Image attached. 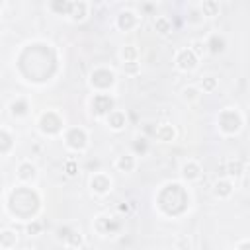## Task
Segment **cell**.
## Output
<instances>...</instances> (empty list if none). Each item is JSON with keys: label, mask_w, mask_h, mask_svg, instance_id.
Instances as JSON below:
<instances>
[{"label": "cell", "mask_w": 250, "mask_h": 250, "mask_svg": "<svg viewBox=\"0 0 250 250\" xmlns=\"http://www.w3.org/2000/svg\"><path fill=\"white\" fill-rule=\"evenodd\" d=\"M180 172H182V178L184 180H188V182H195V180H199L201 178V164L197 162V160H186L184 164H182V168H180Z\"/></svg>", "instance_id": "16"}, {"label": "cell", "mask_w": 250, "mask_h": 250, "mask_svg": "<svg viewBox=\"0 0 250 250\" xmlns=\"http://www.w3.org/2000/svg\"><path fill=\"white\" fill-rule=\"evenodd\" d=\"M199 98H201V90H199L197 86H186V88L182 90V100L188 102V104H193V102H197Z\"/></svg>", "instance_id": "30"}, {"label": "cell", "mask_w": 250, "mask_h": 250, "mask_svg": "<svg viewBox=\"0 0 250 250\" xmlns=\"http://www.w3.org/2000/svg\"><path fill=\"white\" fill-rule=\"evenodd\" d=\"M88 84L96 94H107L115 86V72L107 66H96L88 76Z\"/></svg>", "instance_id": "4"}, {"label": "cell", "mask_w": 250, "mask_h": 250, "mask_svg": "<svg viewBox=\"0 0 250 250\" xmlns=\"http://www.w3.org/2000/svg\"><path fill=\"white\" fill-rule=\"evenodd\" d=\"M244 125V117L234 107H225L217 115V129L223 135H236Z\"/></svg>", "instance_id": "2"}, {"label": "cell", "mask_w": 250, "mask_h": 250, "mask_svg": "<svg viewBox=\"0 0 250 250\" xmlns=\"http://www.w3.org/2000/svg\"><path fill=\"white\" fill-rule=\"evenodd\" d=\"M47 10L53 12L55 16H66L70 10V2L68 0H51L47 4Z\"/></svg>", "instance_id": "25"}, {"label": "cell", "mask_w": 250, "mask_h": 250, "mask_svg": "<svg viewBox=\"0 0 250 250\" xmlns=\"http://www.w3.org/2000/svg\"><path fill=\"white\" fill-rule=\"evenodd\" d=\"M148 148H150V143L145 135H135L133 137V141H131V150H133L131 154L133 156H145L148 152Z\"/></svg>", "instance_id": "19"}, {"label": "cell", "mask_w": 250, "mask_h": 250, "mask_svg": "<svg viewBox=\"0 0 250 250\" xmlns=\"http://www.w3.org/2000/svg\"><path fill=\"white\" fill-rule=\"evenodd\" d=\"M154 137L160 141V143H170L176 139V129L172 123H162L154 129Z\"/></svg>", "instance_id": "20"}, {"label": "cell", "mask_w": 250, "mask_h": 250, "mask_svg": "<svg viewBox=\"0 0 250 250\" xmlns=\"http://www.w3.org/2000/svg\"><path fill=\"white\" fill-rule=\"evenodd\" d=\"M115 168H117L119 172H123V174H131V172L137 168V158H135L133 154H121V156H117V160H115Z\"/></svg>", "instance_id": "21"}, {"label": "cell", "mask_w": 250, "mask_h": 250, "mask_svg": "<svg viewBox=\"0 0 250 250\" xmlns=\"http://www.w3.org/2000/svg\"><path fill=\"white\" fill-rule=\"evenodd\" d=\"M121 70L129 76L139 74V62H121Z\"/></svg>", "instance_id": "34"}, {"label": "cell", "mask_w": 250, "mask_h": 250, "mask_svg": "<svg viewBox=\"0 0 250 250\" xmlns=\"http://www.w3.org/2000/svg\"><path fill=\"white\" fill-rule=\"evenodd\" d=\"M41 230H43V223H41L39 219H31V221L25 225V232H27L29 236H37Z\"/></svg>", "instance_id": "32"}, {"label": "cell", "mask_w": 250, "mask_h": 250, "mask_svg": "<svg viewBox=\"0 0 250 250\" xmlns=\"http://www.w3.org/2000/svg\"><path fill=\"white\" fill-rule=\"evenodd\" d=\"M37 129L41 135L45 137H55V135H61L64 131V119L59 111L55 109H47L43 111L39 117H37Z\"/></svg>", "instance_id": "3"}, {"label": "cell", "mask_w": 250, "mask_h": 250, "mask_svg": "<svg viewBox=\"0 0 250 250\" xmlns=\"http://www.w3.org/2000/svg\"><path fill=\"white\" fill-rule=\"evenodd\" d=\"M8 109H10V115H12V117L21 119V117H27V113H29L31 105H29V100H27V98L18 96L16 100H12V102H10Z\"/></svg>", "instance_id": "14"}, {"label": "cell", "mask_w": 250, "mask_h": 250, "mask_svg": "<svg viewBox=\"0 0 250 250\" xmlns=\"http://www.w3.org/2000/svg\"><path fill=\"white\" fill-rule=\"evenodd\" d=\"M0 250H4V248H0Z\"/></svg>", "instance_id": "41"}, {"label": "cell", "mask_w": 250, "mask_h": 250, "mask_svg": "<svg viewBox=\"0 0 250 250\" xmlns=\"http://www.w3.org/2000/svg\"><path fill=\"white\" fill-rule=\"evenodd\" d=\"M119 209H121V211H125V213H127V211H129V205H127V203H125V205H121V207H119Z\"/></svg>", "instance_id": "38"}, {"label": "cell", "mask_w": 250, "mask_h": 250, "mask_svg": "<svg viewBox=\"0 0 250 250\" xmlns=\"http://www.w3.org/2000/svg\"><path fill=\"white\" fill-rule=\"evenodd\" d=\"M189 49H191V53H193L197 59H201L203 53H205V43H203V39H195V41H191Z\"/></svg>", "instance_id": "33"}, {"label": "cell", "mask_w": 250, "mask_h": 250, "mask_svg": "<svg viewBox=\"0 0 250 250\" xmlns=\"http://www.w3.org/2000/svg\"><path fill=\"white\" fill-rule=\"evenodd\" d=\"M105 125H107L111 131H123L125 125H127V115H125V111L113 109V111L105 117Z\"/></svg>", "instance_id": "18"}, {"label": "cell", "mask_w": 250, "mask_h": 250, "mask_svg": "<svg viewBox=\"0 0 250 250\" xmlns=\"http://www.w3.org/2000/svg\"><path fill=\"white\" fill-rule=\"evenodd\" d=\"M21 250H37V248H33V246H25V248H21Z\"/></svg>", "instance_id": "39"}, {"label": "cell", "mask_w": 250, "mask_h": 250, "mask_svg": "<svg viewBox=\"0 0 250 250\" xmlns=\"http://www.w3.org/2000/svg\"><path fill=\"white\" fill-rule=\"evenodd\" d=\"M16 176H18V180H20L23 186H27V184L35 182V178H37V168H35V164H33L31 160H21V162L18 164Z\"/></svg>", "instance_id": "12"}, {"label": "cell", "mask_w": 250, "mask_h": 250, "mask_svg": "<svg viewBox=\"0 0 250 250\" xmlns=\"http://www.w3.org/2000/svg\"><path fill=\"white\" fill-rule=\"evenodd\" d=\"M236 250H250V242L244 238V240H240L238 244H236Z\"/></svg>", "instance_id": "37"}, {"label": "cell", "mask_w": 250, "mask_h": 250, "mask_svg": "<svg viewBox=\"0 0 250 250\" xmlns=\"http://www.w3.org/2000/svg\"><path fill=\"white\" fill-rule=\"evenodd\" d=\"M88 12H90V4L88 2H82V0H78V2H70V10H68V14H66V18L70 20V21H84L86 18H88Z\"/></svg>", "instance_id": "15"}, {"label": "cell", "mask_w": 250, "mask_h": 250, "mask_svg": "<svg viewBox=\"0 0 250 250\" xmlns=\"http://www.w3.org/2000/svg\"><path fill=\"white\" fill-rule=\"evenodd\" d=\"M64 172H66V176H76V172H78L76 162H74V160H68V162L64 164Z\"/></svg>", "instance_id": "35"}, {"label": "cell", "mask_w": 250, "mask_h": 250, "mask_svg": "<svg viewBox=\"0 0 250 250\" xmlns=\"http://www.w3.org/2000/svg\"><path fill=\"white\" fill-rule=\"evenodd\" d=\"M139 23H141V16L135 10H121L117 14V18H115V27L119 31H123V33L137 29Z\"/></svg>", "instance_id": "9"}, {"label": "cell", "mask_w": 250, "mask_h": 250, "mask_svg": "<svg viewBox=\"0 0 250 250\" xmlns=\"http://www.w3.org/2000/svg\"><path fill=\"white\" fill-rule=\"evenodd\" d=\"M64 146L72 152H84L88 148V133L82 127H68L62 133Z\"/></svg>", "instance_id": "5"}, {"label": "cell", "mask_w": 250, "mask_h": 250, "mask_svg": "<svg viewBox=\"0 0 250 250\" xmlns=\"http://www.w3.org/2000/svg\"><path fill=\"white\" fill-rule=\"evenodd\" d=\"M197 8H199V12L203 14V18H215V16H219V12H221V4L215 2V0H203V2L197 4Z\"/></svg>", "instance_id": "24"}, {"label": "cell", "mask_w": 250, "mask_h": 250, "mask_svg": "<svg viewBox=\"0 0 250 250\" xmlns=\"http://www.w3.org/2000/svg\"><path fill=\"white\" fill-rule=\"evenodd\" d=\"M203 43H205V51H209L211 55H221V53H225V49H227V39H225V35H223V33H217V31L209 33Z\"/></svg>", "instance_id": "13"}, {"label": "cell", "mask_w": 250, "mask_h": 250, "mask_svg": "<svg viewBox=\"0 0 250 250\" xmlns=\"http://www.w3.org/2000/svg\"><path fill=\"white\" fill-rule=\"evenodd\" d=\"M197 64H199V59L191 53L189 47L180 49V51L176 53V57H174V66H176L178 70H182V72H191V70L197 68Z\"/></svg>", "instance_id": "8"}, {"label": "cell", "mask_w": 250, "mask_h": 250, "mask_svg": "<svg viewBox=\"0 0 250 250\" xmlns=\"http://www.w3.org/2000/svg\"><path fill=\"white\" fill-rule=\"evenodd\" d=\"M39 203L41 199L35 189H31L29 186H18L8 197V211L20 221H31L35 219Z\"/></svg>", "instance_id": "1"}, {"label": "cell", "mask_w": 250, "mask_h": 250, "mask_svg": "<svg viewBox=\"0 0 250 250\" xmlns=\"http://www.w3.org/2000/svg\"><path fill=\"white\" fill-rule=\"evenodd\" d=\"M12 150H14V135L8 129L0 127V156L10 154Z\"/></svg>", "instance_id": "23"}, {"label": "cell", "mask_w": 250, "mask_h": 250, "mask_svg": "<svg viewBox=\"0 0 250 250\" xmlns=\"http://www.w3.org/2000/svg\"><path fill=\"white\" fill-rule=\"evenodd\" d=\"M232 191H234V184L229 178H221L213 184V195L217 199H229L232 195Z\"/></svg>", "instance_id": "17"}, {"label": "cell", "mask_w": 250, "mask_h": 250, "mask_svg": "<svg viewBox=\"0 0 250 250\" xmlns=\"http://www.w3.org/2000/svg\"><path fill=\"white\" fill-rule=\"evenodd\" d=\"M186 21H188L189 25H201V23L205 21V18H203V14L199 12L197 4H195V6H191V8L188 10V14H186Z\"/></svg>", "instance_id": "29"}, {"label": "cell", "mask_w": 250, "mask_h": 250, "mask_svg": "<svg viewBox=\"0 0 250 250\" xmlns=\"http://www.w3.org/2000/svg\"><path fill=\"white\" fill-rule=\"evenodd\" d=\"M18 244V232L14 229H2L0 230V248L12 250Z\"/></svg>", "instance_id": "22"}, {"label": "cell", "mask_w": 250, "mask_h": 250, "mask_svg": "<svg viewBox=\"0 0 250 250\" xmlns=\"http://www.w3.org/2000/svg\"><path fill=\"white\" fill-rule=\"evenodd\" d=\"M111 186H113V180L105 172H94L90 176V189L96 195H107L111 191Z\"/></svg>", "instance_id": "10"}, {"label": "cell", "mask_w": 250, "mask_h": 250, "mask_svg": "<svg viewBox=\"0 0 250 250\" xmlns=\"http://www.w3.org/2000/svg\"><path fill=\"white\" fill-rule=\"evenodd\" d=\"M152 25H154L156 33H160V35H168L172 31V20L168 16H156Z\"/></svg>", "instance_id": "26"}, {"label": "cell", "mask_w": 250, "mask_h": 250, "mask_svg": "<svg viewBox=\"0 0 250 250\" xmlns=\"http://www.w3.org/2000/svg\"><path fill=\"white\" fill-rule=\"evenodd\" d=\"M57 238L62 240V244L68 246V248H80V244H82V234H80V230L70 229V227H66V225L57 229Z\"/></svg>", "instance_id": "11"}, {"label": "cell", "mask_w": 250, "mask_h": 250, "mask_svg": "<svg viewBox=\"0 0 250 250\" xmlns=\"http://www.w3.org/2000/svg\"><path fill=\"white\" fill-rule=\"evenodd\" d=\"M199 90H201V94L203 92H215V88H217V78L215 76H205V78H201V82H199V86H197Z\"/></svg>", "instance_id": "31"}, {"label": "cell", "mask_w": 250, "mask_h": 250, "mask_svg": "<svg viewBox=\"0 0 250 250\" xmlns=\"http://www.w3.org/2000/svg\"><path fill=\"white\" fill-rule=\"evenodd\" d=\"M90 107H92V113L96 117H104L105 119L115 109V100L109 94H94L90 98Z\"/></svg>", "instance_id": "6"}, {"label": "cell", "mask_w": 250, "mask_h": 250, "mask_svg": "<svg viewBox=\"0 0 250 250\" xmlns=\"http://www.w3.org/2000/svg\"><path fill=\"white\" fill-rule=\"evenodd\" d=\"M244 174V164L240 160H229L227 162V178L229 180H238Z\"/></svg>", "instance_id": "27"}, {"label": "cell", "mask_w": 250, "mask_h": 250, "mask_svg": "<svg viewBox=\"0 0 250 250\" xmlns=\"http://www.w3.org/2000/svg\"><path fill=\"white\" fill-rule=\"evenodd\" d=\"M2 10H4V2H0V12H2Z\"/></svg>", "instance_id": "40"}, {"label": "cell", "mask_w": 250, "mask_h": 250, "mask_svg": "<svg viewBox=\"0 0 250 250\" xmlns=\"http://www.w3.org/2000/svg\"><path fill=\"white\" fill-rule=\"evenodd\" d=\"M94 229L98 230V234L102 236H113L121 230V221L117 217H109V215H98L94 221Z\"/></svg>", "instance_id": "7"}, {"label": "cell", "mask_w": 250, "mask_h": 250, "mask_svg": "<svg viewBox=\"0 0 250 250\" xmlns=\"http://www.w3.org/2000/svg\"><path fill=\"white\" fill-rule=\"evenodd\" d=\"M176 246H178V250H188L189 248V240L186 236H182V238L176 240Z\"/></svg>", "instance_id": "36"}, {"label": "cell", "mask_w": 250, "mask_h": 250, "mask_svg": "<svg viewBox=\"0 0 250 250\" xmlns=\"http://www.w3.org/2000/svg\"><path fill=\"white\" fill-rule=\"evenodd\" d=\"M137 57H139V51L135 45H123L119 49V59L121 62H137Z\"/></svg>", "instance_id": "28"}]
</instances>
